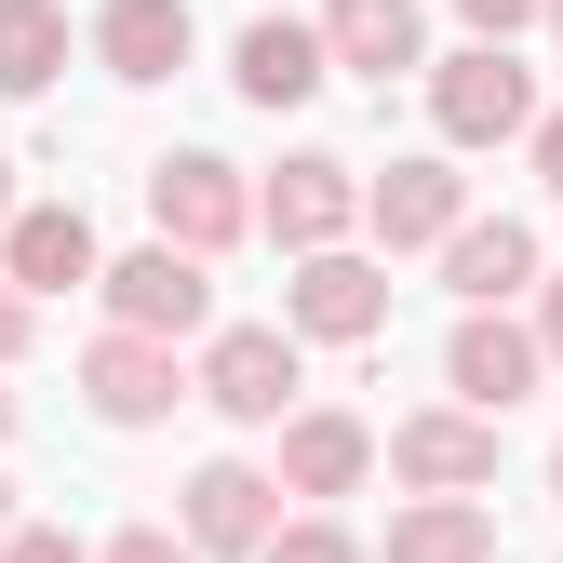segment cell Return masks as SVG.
I'll list each match as a JSON object with an SVG mask.
<instances>
[{
    "instance_id": "1",
    "label": "cell",
    "mask_w": 563,
    "mask_h": 563,
    "mask_svg": "<svg viewBox=\"0 0 563 563\" xmlns=\"http://www.w3.org/2000/svg\"><path fill=\"white\" fill-rule=\"evenodd\" d=\"M95 296H108V322L121 335H201L216 322V255H188V242H134L121 268H95Z\"/></svg>"
},
{
    "instance_id": "2",
    "label": "cell",
    "mask_w": 563,
    "mask_h": 563,
    "mask_svg": "<svg viewBox=\"0 0 563 563\" xmlns=\"http://www.w3.org/2000/svg\"><path fill=\"white\" fill-rule=\"evenodd\" d=\"M430 121L443 148H510V134L537 121V67H510V41H470L430 67Z\"/></svg>"
},
{
    "instance_id": "3",
    "label": "cell",
    "mask_w": 563,
    "mask_h": 563,
    "mask_svg": "<svg viewBox=\"0 0 563 563\" xmlns=\"http://www.w3.org/2000/svg\"><path fill=\"white\" fill-rule=\"evenodd\" d=\"M188 389L216 402L229 430H282V416H296V322H229Z\"/></svg>"
},
{
    "instance_id": "4",
    "label": "cell",
    "mask_w": 563,
    "mask_h": 563,
    "mask_svg": "<svg viewBox=\"0 0 563 563\" xmlns=\"http://www.w3.org/2000/svg\"><path fill=\"white\" fill-rule=\"evenodd\" d=\"M148 229L188 242V255H229V242L255 229V188H242L216 148H162V162H148Z\"/></svg>"
},
{
    "instance_id": "5",
    "label": "cell",
    "mask_w": 563,
    "mask_h": 563,
    "mask_svg": "<svg viewBox=\"0 0 563 563\" xmlns=\"http://www.w3.org/2000/svg\"><path fill=\"white\" fill-rule=\"evenodd\" d=\"M282 322L322 335V349H363V335H389V268L322 242V255H296V282H282Z\"/></svg>"
},
{
    "instance_id": "6",
    "label": "cell",
    "mask_w": 563,
    "mask_h": 563,
    "mask_svg": "<svg viewBox=\"0 0 563 563\" xmlns=\"http://www.w3.org/2000/svg\"><path fill=\"white\" fill-rule=\"evenodd\" d=\"M255 229H268L282 255H322V242H349V229H363V175H349L335 148H296V162L255 188Z\"/></svg>"
},
{
    "instance_id": "7",
    "label": "cell",
    "mask_w": 563,
    "mask_h": 563,
    "mask_svg": "<svg viewBox=\"0 0 563 563\" xmlns=\"http://www.w3.org/2000/svg\"><path fill=\"white\" fill-rule=\"evenodd\" d=\"M389 470L416 483V497H483V483H497V416H470V402L402 416V430H389Z\"/></svg>"
},
{
    "instance_id": "8",
    "label": "cell",
    "mask_w": 563,
    "mask_h": 563,
    "mask_svg": "<svg viewBox=\"0 0 563 563\" xmlns=\"http://www.w3.org/2000/svg\"><path fill=\"white\" fill-rule=\"evenodd\" d=\"M108 255H95V216L81 201H27V216H0V282L41 309V296H81Z\"/></svg>"
},
{
    "instance_id": "9",
    "label": "cell",
    "mask_w": 563,
    "mask_h": 563,
    "mask_svg": "<svg viewBox=\"0 0 563 563\" xmlns=\"http://www.w3.org/2000/svg\"><path fill=\"white\" fill-rule=\"evenodd\" d=\"M81 402L108 416V430H162V416L188 402V376H175L162 335H121V322H108V335L81 349Z\"/></svg>"
},
{
    "instance_id": "10",
    "label": "cell",
    "mask_w": 563,
    "mask_h": 563,
    "mask_svg": "<svg viewBox=\"0 0 563 563\" xmlns=\"http://www.w3.org/2000/svg\"><path fill=\"white\" fill-rule=\"evenodd\" d=\"M537 376H550V349H537V322H510V309H470L456 349H443V389H456L470 416H510Z\"/></svg>"
},
{
    "instance_id": "11",
    "label": "cell",
    "mask_w": 563,
    "mask_h": 563,
    "mask_svg": "<svg viewBox=\"0 0 563 563\" xmlns=\"http://www.w3.org/2000/svg\"><path fill=\"white\" fill-rule=\"evenodd\" d=\"M322 67H335V54H322V27H309V14H255V27L229 41L242 108H309V95H322Z\"/></svg>"
},
{
    "instance_id": "12",
    "label": "cell",
    "mask_w": 563,
    "mask_h": 563,
    "mask_svg": "<svg viewBox=\"0 0 563 563\" xmlns=\"http://www.w3.org/2000/svg\"><path fill=\"white\" fill-rule=\"evenodd\" d=\"M282 523V483L268 470H242V456H216V470H188V510H175V537L216 563V550H255Z\"/></svg>"
},
{
    "instance_id": "13",
    "label": "cell",
    "mask_w": 563,
    "mask_h": 563,
    "mask_svg": "<svg viewBox=\"0 0 563 563\" xmlns=\"http://www.w3.org/2000/svg\"><path fill=\"white\" fill-rule=\"evenodd\" d=\"M443 282H456V309H510L537 282V229L523 216H456L443 229Z\"/></svg>"
},
{
    "instance_id": "14",
    "label": "cell",
    "mask_w": 563,
    "mask_h": 563,
    "mask_svg": "<svg viewBox=\"0 0 563 563\" xmlns=\"http://www.w3.org/2000/svg\"><path fill=\"white\" fill-rule=\"evenodd\" d=\"M322 54L363 81H402V67H430V14L416 0H322Z\"/></svg>"
},
{
    "instance_id": "15",
    "label": "cell",
    "mask_w": 563,
    "mask_h": 563,
    "mask_svg": "<svg viewBox=\"0 0 563 563\" xmlns=\"http://www.w3.org/2000/svg\"><path fill=\"white\" fill-rule=\"evenodd\" d=\"M188 0H108V14H95V67H108V81H134V95H148V81H175V67H188Z\"/></svg>"
},
{
    "instance_id": "16",
    "label": "cell",
    "mask_w": 563,
    "mask_h": 563,
    "mask_svg": "<svg viewBox=\"0 0 563 563\" xmlns=\"http://www.w3.org/2000/svg\"><path fill=\"white\" fill-rule=\"evenodd\" d=\"M470 216V188H456V162H389L376 188H363V229L389 242V255H416V242H443Z\"/></svg>"
},
{
    "instance_id": "17",
    "label": "cell",
    "mask_w": 563,
    "mask_h": 563,
    "mask_svg": "<svg viewBox=\"0 0 563 563\" xmlns=\"http://www.w3.org/2000/svg\"><path fill=\"white\" fill-rule=\"evenodd\" d=\"M363 470H376L363 416H282V483H296V497H349Z\"/></svg>"
},
{
    "instance_id": "18",
    "label": "cell",
    "mask_w": 563,
    "mask_h": 563,
    "mask_svg": "<svg viewBox=\"0 0 563 563\" xmlns=\"http://www.w3.org/2000/svg\"><path fill=\"white\" fill-rule=\"evenodd\" d=\"M389 563H497V510L483 497H416V510H389Z\"/></svg>"
},
{
    "instance_id": "19",
    "label": "cell",
    "mask_w": 563,
    "mask_h": 563,
    "mask_svg": "<svg viewBox=\"0 0 563 563\" xmlns=\"http://www.w3.org/2000/svg\"><path fill=\"white\" fill-rule=\"evenodd\" d=\"M67 67V0H0V95H41Z\"/></svg>"
},
{
    "instance_id": "20",
    "label": "cell",
    "mask_w": 563,
    "mask_h": 563,
    "mask_svg": "<svg viewBox=\"0 0 563 563\" xmlns=\"http://www.w3.org/2000/svg\"><path fill=\"white\" fill-rule=\"evenodd\" d=\"M255 563H363V550H349L335 523H268V537H255Z\"/></svg>"
},
{
    "instance_id": "21",
    "label": "cell",
    "mask_w": 563,
    "mask_h": 563,
    "mask_svg": "<svg viewBox=\"0 0 563 563\" xmlns=\"http://www.w3.org/2000/svg\"><path fill=\"white\" fill-rule=\"evenodd\" d=\"M0 563H95L67 523H0Z\"/></svg>"
},
{
    "instance_id": "22",
    "label": "cell",
    "mask_w": 563,
    "mask_h": 563,
    "mask_svg": "<svg viewBox=\"0 0 563 563\" xmlns=\"http://www.w3.org/2000/svg\"><path fill=\"white\" fill-rule=\"evenodd\" d=\"M95 563H201V550H188V537H175V523H121V537H108V550H95Z\"/></svg>"
},
{
    "instance_id": "23",
    "label": "cell",
    "mask_w": 563,
    "mask_h": 563,
    "mask_svg": "<svg viewBox=\"0 0 563 563\" xmlns=\"http://www.w3.org/2000/svg\"><path fill=\"white\" fill-rule=\"evenodd\" d=\"M456 27H470V41H523V27H537V0H456Z\"/></svg>"
},
{
    "instance_id": "24",
    "label": "cell",
    "mask_w": 563,
    "mask_h": 563,
    "mask_svg": "<svg viewBox=\"0 0 563 563\" xmlns=\"http://www.w3.org/2000/svg\"><path fill=\"white\" fill-rule=\"evenodd\" d=\"M523 148H537V188L563 201V108H537V121H523Z\"/></svg>"
},
{
    "instance_id": "25",
    "label": "cell",
    "mask_w": 563,
    "mask_h": 563,
    "mask_svg": "<svg viewBox=\"0 0 563 563\" xmlns=\"http://www.w3.org/2000/svg\"><path fill=\"white\" fill-rule=\"evenodd\" d=\"M537 349L563 363V268H537Z\"/></svg>"
},
{
    "instance_id": "26",
    "label": "cell",
    "mask_w": 563,
    "mask_h": 563,
    "mask_svg": "<svg viewBox=\"0 0 563 563\" xmlns=\"http://www.w3.org/2000/svg\"><path fill=\"white\" fill-rule=\"evenodd\" d=\"M14 349H27V296H14V282H0V363H14Z\"/></svg>"
},
{
    "instance_id": "27",
    "label": "cell",
    "mask_w": 563,
    "mask_h": 563,
    "mask_svg": "<svg viewBox=\"0 0 563 563\" xmlns=\"http://www.w3.org/2000/svg\"><path fill=\"white\" fill-rule=\"evenodd\" d=\"M0 216H14V148H0Z\"/></svg>"
},
{
    "instance_id": "28",
    "label": "cell",
    "mask_w": 563,
    "mask_h": 563,
    "mask_svg": "<svg viewBox=\"0 0 563 563\" xmlns=\"http://www.w3.org/2000/svg\"><path fill=\"white\" fill-rule=\"evenodd\" d=\"M537 14H550V41H563V0H537Z\"/></svg>"
},
{
    "instance_id": "29",
    "label": "cell",
    "mask_w": 563,
    "mask_h": 563,
    "mask_svg": "<svg viewBox=\"0 0 563 563\" xmlns=\"http://www.w3.org/2000/svg\"><path fill=\"white\" fill-rule=\"evenodd\" d=\"M550 497H563V443H550Z\"/></svg>"
},
{
    "instance_id": "30",
    "label": "cell",
    "mask_w": 563,
    "mask_h": 563,
    "mask_svg": "<svg viewBox=\"0 0 563 563\" xmlns=\"http://www.w3.org/2000/svg\"><path fill=\"white\" fill-rule=\"evenodd\" d=\"M0 430H14V389H0Z\"/></svg>"
},
{
    "instance_id": "31",
    "label": "cell",
    "mask_w": 563,
    "mask_h": 563,
    "mask_svg": "<svg viewBox=\"0 0 563 563\" xmlns=\"http://www.w3.org/2000/svg\"><path fill=\"white\" fill-rule=\"evenodd\" d=\"M0 523H14V483H0Z\"/></svg>"
}]
</instances>
